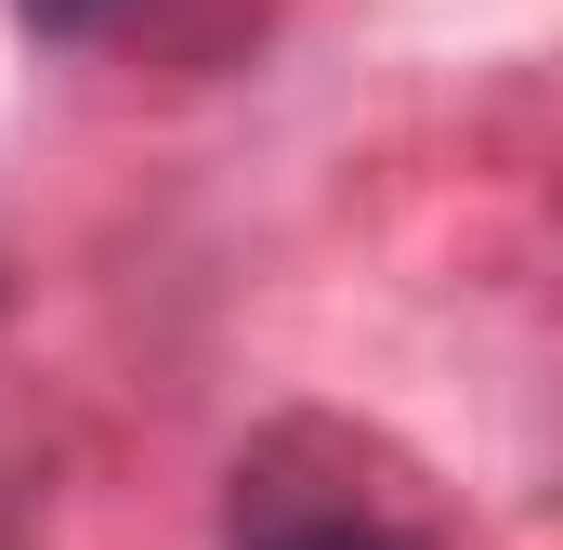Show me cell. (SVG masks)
<instances>
[{
	"instance_id": "obj_1",
	"label": "cell",
	"mask_w": 563,
	"mask_h": 550,
	"mask_svg": "<svg viewBox=\"0 0 563 550\" xmlns=\"http://www.w3.org/2000/svg\"><path fill=\"white\" fill-rule=\"evenodd\" d=\"M236 550H420V538H407V525H380V512L314 498V512H263V525H236Z\"/></svg>"
},
{
	"instance_id": "obj_2",
	"label": "cell",
	"mask_w": 563,
	"mask_h": 550,
	"mask_svg": "<svg viewBox=\"0 0 563 550\" xmlns=\"http://www.w3.org/2000/svg\"><path fill=\"white\" fill-rule=\"evenodd\" d=\"M144 0H13V26L26 40H53V53H92V40H119Z\"/></svg>"
}]
</instances>
